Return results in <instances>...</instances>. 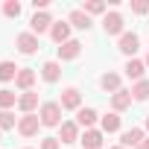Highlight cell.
<instances>
[{"label":"cell","instance_id":"obj_14","mask_svg":"<svg viewBox=\"0 0 149 149\" xmlns=\"http://www.w3.org/2000/svg\"><path fill=\"white\" fill-rule=\"evenodd\" d=\"M134 50H137V35H134V32H123V35H120V53L132 56Z\"/></svg>","mask_w":149,"mask_h":149},{"label":"cell","instance_id":"obj_27","mask_svg":"<svg viewBox=\"0 0 149 149\" xmlns=\"http://www.w3.org/2000/svg\"><path fill=\"white\" fill-rule=\"evenodd\" d=\"M3 129H15V114L12 111H0V132Z\"/></svg>","mask_w":149,"mask_h":149},{"label":"cell","instance_id":"obj_31","mask_svg":"<svg viewBox=\"0 0 149 149\" xmlns=\"http://www.w3.org/2000/svg\"><path fill=\"white\" fill-rule=\"evenodd\" d=\"M137 149H149V140H140V146Z\"/></svg>","mask_w":149,"mask_h":149},{"label":"cell","instance_id":"obj_33","mask_svg":"<svg viewBox=\"0 0 149 149\" xmlns=\"http://www.w3.org/2000/svg\"><path fill=\"white\" fill-rule=\"evenodd\" d=\"M146 67H149V56H146Z\"/></svg>","mask_w":149,"mask_h":149},{"label":"cell","instance_id":"obj_22","mask_svg":"<svg viewBox=\"0 0 149 149\" xmlns=\"http://www.w3.org/2000/svg\"><path fill=\"white\" fill-rule=\"evenodd\" d=\"M132 97H134L137 102H143V100H149V82H146V79H140V82H134V88H132Z\"/></svg>","mask_w":149,"mask_h":149},{"label":"cell","instance_id":"obj_18","mask_svg":"<svg viewBox=\"0 0 149 149\" xmlns=\"http://www.w3.org/2000/svg\"><path fill=\"white\" fill-rule=\"evenodd\" d=\"M32 82H35V70H26V67H21V73H18L15 85H18L21 91H29V88H32Z\"/></svg>","mask_w":149,"mask_h":149},{"label":"cell","instance_id":"obj_34","mask_svg":"<svg viewBox=\"0 0 149 149\" xmlns=\"http://www.w3.org/2000/svg\"><path fill=\"white\" fill-rule=\"evenodd\" d=\"M111 149H123V146H111Z\"/></svg>","mask_w":149,"mask_h":149},{"label":"cell","instance_id":"obj_17","mask_svg":"<svg viewBox=\"0 0 149 149\" xmlns=\"http://www.w3.org/2000/svg\"><path fill=\"white\" fill-rule=\"evenodd\" d=\"M41 76H44V82H58V76H61L58 61H47V64L41 67Z\"/></svg>","mask_w":149,"mask_h":149},{"label":"cell","instance_id":"obj_20","mask_svg":"<svg viewBox=\"0 0 149 149\" xmlns=\"http://www.w3.org/2000/svg\"><path fill=\"white\" fill-rule=\"evenodd\" d=\"M79 140V126L76 123H61V143H73Z\"/></svg>","mask_w":149,"mask_h":149},{"label":"cell","instance_id":"obj_2","mask_svg":"<svg viewBox=\"0 0 149 149\" xmlns=\"http://www.w3.org/2000/svg\"><path fill=\"white\" fill-rule=\"evenodd\" d=\"M38 126H41V117H38V114H24V117L18 120V132H21L24 137L38 134Z\"/></svg>","mask_w":149,"mask_h":149},{"label":"cell","instance_id":"obj_5","mask_svg":"<svg viewBox=\"0 0 149 149\" xmlns=\"http://www.w3.org/2000/svg\"><path fill=\"white\" fill-rule=\"evenodd\" d=\"M102 26H105V32H108V35H123V15H117V12L105 15Z\"/></svg>","mask_w":149,"mask_h":149},{"label":"cell","instance_id":"obj_7","mask_svg":"<svg viewBox=\"0 0 149 149\" xmlns=\"http://www.w3.org/2000/svg\"><path fill=\"white\" fill-rule=\"evenodd\" d=\"M18 108H21L24 114H32V111L38 108V94H35V91H24V97H18Z\"/></svg>","mask_w":149,"mask_h":149},{"label":"cell","instance_id":"obj_16","mask_svg":"<svg viewBox=\"0 0 149 149\" xmlns=\"http://www.w3.org/2000/svg\"><path fill=\"white\" fill-rule=\"evenodd\" d=\"M82 143H85V149H100V146H102V132L88 129V132L82 134Z\"/></svg>","mask_w":149,"mask_h":149},{"label":"cell","instance_id":"obj_15","mask_svg":"<svg viewBox=\"0 0 149 149\" xmlns=\"http://www.w3.org/2000/svg\"><path fill=\"white\" fill-rule=\"evenodd\" d=\"M94 123H97V111H94V108H79V111H76V126L91 129Z\"/></svg>","mask_w":149,"mask_h":149},{"label":"cell","instance_id":"obj_4","mask_svg":"<svg viewBox=\"0 0 149 149\" xmlns=\"http://www.w3.org/2000/svg\"><path fill=\"white\" fill-rule=\"evenodd\" d=\"M79 102H82V94H79L76 88H64V91H61V102H58L61 108H76V111H79Z\"/></svg>","mask_w":149,"mask_h":149},{"label":"cell","instance_id":"obj_13","mask_svg":"<svg viewBox=\"0 0 149 149\" xmlns=\"http://www.w3.org/2000/svg\"><path fill=\"white\" fill-rule=\"evenodd\" d=\"M21 67L15 61H0V82H9V79H18Z\"/></svg>","mask_w":149,"mask_h":149},{"label":"cell","instance_id":"obj_24","mask_svg":"<svg viewBox=\"0 0 149 149\" xmlns=\"http://www.w3.org/2000/svg\"><path fill=\"white\" fill-rule=\"evenodd\" d=\"M82 12H85L88 18H91V15H100V12H105V3H102V0H88Z\"/></svg>","mask_w":149,"mask_h":149},{"label":"cell","instance_id":"obj_25","mask_svg":"<svg viewBox=\"0 0 149 149\" xmlns=\"http://www.w3.org/2000/svg\"><path fill=\"white\" fill-rule=\"evenodd\" d=\"M120 129V117L117 114H105L102 117V132H117Z\"/></svg>","mask_w":149,"mask_h":149},{"label":"cell","instance_id":"obj_10","mask_svg":"<svg viewBox=\"0 0 149 149\" xmlns=\"http://www.w3.org/2000/svg\"><path fill=\"white\" fill-rule=\"evenodd\" d=\"M140 140H146V137H143V129H129V132H123L120 146H123V149H129V146H140Z\"/></svg>","mask_w":149,"mask_h":149},{"label":"cell","instance_id":"obj_9","mask_svg":"<svg viewBox=\"0 0 149 149\" xmlns=\"http://www.w3.org/2000/svg\"><path fill=\"white\" fill-rule=\"evenodd\" d=\"M47 29H53V18L47 15V12H35V18H32V35L38 32H47Z\"/></svg>","mask_w":149,"mask_h":149},{"label":"cell","instance_id":"obj_30","mask_svg":"<svg viewBox=\"0 0 149 149\" xmlns=\"http://www.w3.org/2000/svg\"><path fill=\"white\" fill-rule=\"evenodd\" d=\"M32 6H35V12H38V9L44 12V9H47V0H32Z\"/></svg>","mask_w":149,"mask_h":149},{"label":"cell","instance_id":"obj_26","mask_svg":"<svg viewBox=\"0 0 149 149\" xmlns=\"http://www.w3.org/2000/svg\"><path fill=\"white\" fill-rule=\"evenodd\" d=\"M3 15L6 18H18L21 15V3H18V0H6V3H3Z\"/></svg>","mask_w":149,"mask_h":149},{"label":"cell","instance_id":"obj_21","mask_svg":"<svg viewBox=\"0 0 149 149\" xmlns=\"http://www.w3.org/2000/svg\"><path fill=\"white\" fill-rule=\"evenodd\" d=\"M100 85H102V91L117 94V91H120V76H117V73H105V76L100 79Z\"/></svg>","mask_w":149,"mask_h":149},{"label":"cell","instance_id":"obj_32","mask_svg":"<svg viewBox=\"0 0 149 149\" xmlns=\"http://www.w3.org/2000/svg\"><path fill=\"white\" fill-rule=\"evenodd\" d=\"M146 132H149V117H146Z\"/></svg>","mask_w":149,"mask_h":149},{"label":"cell","instance_id":"obj_8","mask_svg":"<svg viewBox=\"0 0 149 149\" xmlns=\"http://www.w3.org/2000/svg\"><path fill=\"white\" fill-rule=\"evenodd\" d=\"M79 53H82V44H79V41H73V38H70L67 44H61V47H58V58H61V61H70V58H76Z\"/></svg>","mask_w":149,"mask_h":149},{"label":"cell","instance_id":"obj_29","mask_svg":"<svg viewBox=\"0 0 149 149\" xmlns=\"http://www.w3.org/2000/svg\"><path fill=\"white\" fill-rule=\"evenodd\" d=\"M41 149H58V140L56 137H44L41 140Z\"/></svg>","mask_w":149,"mask_h":149},{"label":"cell","instance_id":"obj_6","mask_svg":"<svg viewBox=\"0 0 149 149\" xmlns=\"http://www.w3.org/2000/svg\"><path fill=\"white\" fill-rule=\"evenodd\" d=\"M50 35H53V41L61 47V44H67L70 41V24H64V21H58V24H53V29H50Z\"/></svg>","mask_w":149,"mask_h":149},{"label":"cell","instance_id":"obj_28","mask_svg":"<svg viewBox=\"0 0 149 149\" xmlns=\"http://www.w3.org/2000/svg\"><path fill=\"white\" fill-rule=\"evenodd\" d=\"M132 9H134L137 15H143V12H149V3H146V0H134V3H132Z\"/></svg>","mask_w":149,"mask_h":149},{"label":"cell","instance_id":"obj_23","mask_svg":"<svg viewBox=\"0 0 149 149\" xmlns=\"http://www.w3.org/2000/svg\"><path fill=\"white\" fill-rule=\"evenodd\" d=\"M15 102H18V94H12L9 88H3V91H0V111H9Z\"/></svg>","mask_w":149,"mask_h":149},{"label":"cell","instance_id":"obj_19","mask_svg":"<svg viewBox=\"0 0 149 149\" xmlns=\"http://www.w3.org/2000/svg\"><path fill=\"white\" fill-rule=\"evenodd\" d=\"M70 24L76 26V29H91V18H88L82 9H73V12H70Z\"/></svg>","mask_w":149,"mask_h":149},{"label":"cell","instance_id":"obj_1","mask_svg":"<svg viewBox=\"0 0 149 149\" xmlns=\"http://www.w3.org/2000/svg\"><path fill=\"white\" fill-rule=\"evenodd\" d=\"M38 117H41V126H58L61 123V105L58 102H44Z\"/></svg>","mask_w":149,"mask_h":149},{"label":"cell","instance_id":"obj_11","mask_svg":"<svg viewBox=\"0 0 149 149\" xmlns=\"http://www.w3.org/2000/svg\"><path fill=\"white\" fill-rule=\"evenodd\" d=\"M111 105H114V111H126L129 105H132V91H117V94H111Z\"/></svg>","mask_w":149,"mask_h":149},{"label":"cell","instance_id":"obj_12","mask_svg":"<svg viewBox=\"0 0 149 149\" xmlns=\"http://www.w3.org/2000/svg\"><path fill=\"white\" fill-rule=\"evenodd\" d=\"M143 70H146V61H137V58H129V61H126V76H129V79H137V82H140Z\"/></svg>","mask_w":149,"mask_h":149},{"label":"cell","instance_id":"obj_3","mask_svg":"<svg viewBox=\"0 0 149 149\" xmlns=\"http://www.w3.org/2000/svg\"><path fill=\"white\" fill-rule=\"evenodd\" d=\"M15 44H18V50H21L24 56H32V53L38 50V38H35L32 32H21V35L15 38Z\"/></svg>","mask_w":149,"mask_h":149}]
</instances>
